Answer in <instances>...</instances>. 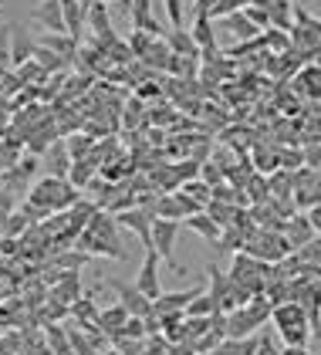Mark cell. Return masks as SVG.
I'll return each instance as SVG.
<instances>
[{
	"label": "cell",
	"instance_id": "6da1fadb",
	"mask_svg": "<svg viewBox=\"0 0 321 355\" xmlns=\"http://www.w3.org/2000/svg\"><path fill=\"white\" fill-rule=\"evenodd\" d=\"M75 247L95 254V257H115L125 261V247H122V234H119V220L108 210H98L95 217L88 220V227L78 234Z\"/></svg>",
	"mask_w": 321,
	"mask_h": 355
},
{
	"label": "cell",
	"instance_id": "7a4b0ae2",
	"mask_svg": "<svg viewBox=\"0 0 321 355\" xmlns=\"http://www.w3.org/2000/svg\"><path fill=\"white\" fill-rule=\"evenodd\" d=\"M27 200L48 214H61V210H71L81 200V190L71 183V180H61V176H41L31 190H27Z\"/></svg>",
	"mask_w": 321,
	"mask_h": 355
},
{
	"label": "cell",
	"instance_id": "3957f363",
	"mask_svg": "<svg viewBox=\"0 0 321 355\" xmlns=\"http://www.w3.org/2000/svg\"><path fill=\"white\" fill-rule=\"evenodd\" d=\"M270 322H274V328H277V335H281L284 345H308V338L315 335L311 315L304 311L301 301H284V304H277L274 315H270Z\"/></svg>",
	"mask_w": 321,
	"mask_h": 355
},
{
	"label": "cell",
	"instance_id": "277c9868",
	"mask_svg": "<svg viewBox=\"0 0 321 355\" xmlns=\"http://www.w3.org/2000/svg\"><path fill=\"white\" fill-rule=\"evenodd\" d=\"M247 254H254L257 261H264V264H277V261H284L288 254H291V247H288V237L281 234V230H254L250 234V241H247V247H243Z\"/></svg>",
	"mask_w": 321,
	"mask_h": 355
},
{
	"label": "cell",
	"instance_id": "5b68a950",
	"mask_svg": "<svg viewBox=\"0 0 321 355\" xmlns=\"http://www.w3.org/2000/svg\"><path fill=\"white\" fill-rule=\"evenodd\" d=\"M180 220H166V217H156L153 220V247L159 250V257L169 264V271L173 274H186V268L176 261V241H180Z\"/></svg>",
	"mask_w": 321,
	"mask_h": 355
},
{
	"label": "cell",
	"instance_id": "8992f818",
	"mask_svg": "<svg viewBox=\"0 0 321 355\" xmlns=\"http://www.w3.org/2000/svg\"><path fill=\"white\" fill-rule=\"evenodd\" d=\"M108 288L119 295V304L129 311V315H135V318H149L156 308H153V298L149 295H142L135 284H125V281H108Z\"/></svg>",
	"mask_w": 321,
	"mask_h": 355
},
{
	"label": "cell",
	"instance_id": "52a82bcc",
	"mask_svg": "<svg viewBox=\"0 0 321 355\" xmlns=\"http://www.w3.org/2000/svg\"><path fill=\"white\" fill-rule=\"evenodd\" d=\"M159 250L156 247H146V257H142V268L135 274V288L142 291V295H149V298L156 301L162 295V284H159Z\"/></svg>",
	"mask_w": 321,
	"mask_h": 355
},
{
	"label": "cell",
	"instance_id": "ba28073f",
	"mask_svg": "<svg viewBox=\"0 0 321 355\" xmlns=\"http://www.w3.org/2000/svg\"><path fill=\"white\" fill-rule=\"evenodd\" d=\"M115 220H119V227H125V230L139 234L142 247H153V220H156V214H153L149 207H132V210H122V214H115Z\"/></svg>",
	"mask_w": 321,
	"mask_h": 355
},
{
	"label": "cell",
	"instance_id": "9c48e42d",
	"mask_svg": "<svg viewBox=\"0 0 321 355\" xmlns=\"http://www.w3.org/2000/svg\"><path fill=\"white\" fill-rule=\"evenodd\" d=\"M41 166H44V173H48V176H61V180H68V176H71V166H75L71 153H68V142H58V139H54L51 146H48V153L41 156Z\"/></svg>",
	"mask_w": 321,
	"mask_h": 355
},
{
	"label": "cell",
	"instance_id": "30bf717a",
	"mask_svg": "<svg viewBox=\"0 0 321 355\" xmlns=\"http://www.w3.org/2000/svg\"><path fill=\"white\" fill-rule=\"evenodd\" d=\"M284 237H288L291 250H301L304 244H311L318 237V230H315V223H311L308 214H291V220L284 223Z\"/></svg>",
	"mask_w": 321,
	"mask_h": 355
},
{
	"label": "cell",
	"instance_id": "8fae6325",
	"mask_svg": "<svg viewBox=\"0 0 321 355\" xmlns=\"http://www.w3.org/2000/svg\"><path fill=\"white\" fill-rule=\"evenodd\" d=\"M34 21L51 34H68V21H64V3L61 0H41L34 10Z\"/></svg>",
	"mask_w": 321,
	"mask_h": 355
},
{
	"label": "cell",
	"instance_id": "7c38bea8",
	"mask_svg": "<svg viewBox=\"0 0 321 355\" xmlns=\"http://www.w3.org/2000/svg\"><path fill=\"white\" fill-rule=\"evenodd\" d=\"M203 291V284H193L186 291H162L159 298L153 301V308H156V315H173V311H186L189 301L196 298Z\"/></svg>",
	"mask_w": 321,
	"mask_h": 355
},
{
	"label": "cell",
	"instance_id": "4fadbf2b",
	"mask_svg": "<svg viewBox=\"0 0 321 355\" xmlns=\"http://www.w3.org/2000/svg\"><path fill=\"white\" fill-rule=\"evenodd\" d=\"M220 28L230 31L237 41H257V37L264 34V31L250 21V14H247V10H237V14H227V17H220Z\"/></svg>",
	"mask_w": 321,
	"mask_h": 355
},
{
	"label": "cell",
	"instance_id": "5bb4252c",
	"mask_svg": "<svg viewBox=\"0 0 321 355\" xmlns=\"http://www.w3.org/2000/svg\"><path fill=\"white\" fill-rule=\"evenodd\" d=\"M183 227H186V230H193V234H200L207 244H214V247L220 244V237H223V230H227V227H220V223H216L207 210H203V214H193V217H186V220H183Z\"/></svg>",
	"mask_w": 321,
	"mask_h": 355
},
{
	"label": "cell",
	"instance_id": "9a60e30c",
	"mask_svg": "<svg viewBox=\"0 0 321 355\" xmlns=\"http://www.w3.org/2000/svg\"><path fill=\"white\" fill-rule=\"evenodd\" d=\"M34 51H37V41H34L24 28H17V24H14V37H10V68L27 64V61L34 58Z\"/></svg>",
	"mask_w": 321,
	"mask_h": 355
},
{
	"label": "cell",
	"instance_id": "2e32d148",
	"mask_svg": "<svg viewBox=\"0 0 321 355\" xmlns=\"http://www.w3.org/2000/svg\"><path fill=\"white\" fill-rule=\"evenodd\" d=\"M166 41H169L173 55L200 58V44L193 41V31H186V28H169V31H166Z\"/></svg>",
	"mask_w": 321,
	"mask_h": 355
},
{
	"label": "cell",
	"instance_id": "e0dca14e",
	"mask_svg": "<svg viewBox=\"0 0 321 355\" xmlns=\"http://www.w3.org/2000/svg\"><path fill=\"white\" fill-rule=\"evenodd\" d=\"M193 41L200 44V51H216L214 17H210V10H200V14H196V24H193Z\"/></svg>",
	"mask_w": 321,
	"mask_h": 355
},
{
	"label": "cell",
	"instance_id": "ac0fdd59",
	"mask_svg": "<svg viewBox=\"0 0 321 355\" xmlns=\"http://www.w3.org/2000/svg\"><path fill=\"white\" fill-rule=\"evenodd\" d=\"M44 342L54 355H71V335H68V325H58V322H48L44 325Z\"/></svg>",
	"mask_w": 321,
	"mask_h": 355
},
{
	"label": "cell",
	"instance_id": "d6986e66",
	"mask_svg": "<svg viewBox=\"0 0 321 355\" xmlns=\"http://www.w3.org/2000/svg\"><path fill=\"white\" fill-rule=\"evenodd\" d=\"M261 44H264V51H270V55H288L295 48L291 31H284V28H268L261 34Z\"/></svg>",
	"mask_w": 321,
	"mask_h": 355
},
{
	"label": "cell",
	"instance_id": "ffe728a7",
	"mask_svg": "<svg viewBox=\"0 0 321 355\" xmlns=\"http://www.w3.org/2000/svg\"><path fill=\"white\" fill-rule=\"evenodd\" d=\"M129 318H132V315H129V311H125L122 304H115V308H105V311H98V328H102L108 338H112L115 331H122V328H125V322H129Z\"/></svg>",
	"mask_w": 321,
	"mask_h": 355
},
{
	"label": "cell",
	"instance_id": "44dd1931",
	"mask_svg": "<svg viewBox=\"0 0 321 355\" xmlns=\"http://www.w3.org/2000/svg\"><path fill=\"white\" fill-rule=\"evenodd\" d=\"M95 169H98V163H95V156H88V159H75V166H71V183L78 187V190H85V187H92V180H95Z\"/></svg>",
	"mask_w": 321,
	"mask_h": 355
},
{
	"label": "cell",
	"instance_id": "7402d4cb",
	"mask_svg": "<svg viewBox=\"0 0 321 355\" xmlns=\"http://www.w3.org/2000/svg\"><path fill=\"white\" fill-rule=\"evenodd\" d=\"M216 311H220V304H216V298L210 295V291H200L186 308L189 318H210V315H216Z\"/></svg>",
	"mask_w": 321,
	"mask_h": 355
},
{
	"label": "cell",
	"instance_id": "603a6c76",
	"mask_svg": "<svg viewBox=\"0 0 321 355\" xmlns=\"http://www.w3.org/2000/svg\"><path fill=\"white\" fill-rule=\"evenodd\" d=\"M34 61H37V64H41V68L48 71V75H61V71L68 68V61H64L61 55H54L51 48H44L41 41H37V51H34Z\"/></svg>",
	"mask_w": 321,
	"mask_h": 355
},
{
	"label": "cell",
	"instance_id": "cb8c5ba5",
	"mask_svg": "<svg viewBox=\"0 0 321 355\" xmlns=\"http://www.w3.org/2000/svg\"><path fill=\"white\" fill-rule=\"evenodd\" d=\"M92 257L95 254H88V250H75V254H58L54 257V268H61V271H81V268H88L92 264Z\"/></svg>",
	"mask_w": 321,
	"mask_h": 355
},
{
	"label": "cell",
	"instance_id": "d4e9b609",
	"mask_svg": "<svg viewBox=\"0 0 321 355\" xmlns=\"http://www.w3.org/2000/svg\"><path fill=\"white\" fill-rule=\"evenodd\" d=\"M64 142H68L71 159H88V153L95 149V136H88V132H75V136H68Z\"/></svg>",
	"mask_w": 321,
	"mask_h": 355
},
{
	"label": "cell",
	"instance_id": "484cf974",
	"mask_svg": "<svg viewBox=\"0 0 321 355\" xmlns=\"http://www.w3.org/2000/svg\"><path fill=\"white\" fill-rule=\"evenodd\" d=\"M27 227H31V217H27L24 210H21V214H7V217L0 220V234H3V237H21Z\"/></svg>",
	"mask_w": 321,
	"mask_h": 355
},
{
	"label": "cell",
	"instance_id": "4316f807",
	"mask_svg": "<svg viewBox=\"0 0 321 355\" xmlns=\"http://www.w3.org/2000/svg\"><path fill=\"white\" fill-rule=\"evenodd\" d=\"M297 257L308 264V268H315V271H321V234L311 241V244H304L301 250H295Z\"/></svg>",
	"mask_w": 321,
	"mask_h": 355
},
{
	"label": "cell",
	"instance_id": "83f0119b",
	"mask_svg": "<svg viewBox=\"0 0 321 355\" xmlns=\"http://www.w3.org/2000/svg\"><path fill=\"white\" fill-rule=\"evenodd\" d=\"M254 0H220L214 10H210V17L214 21H220V17H227V14H237V10H247Z\"/></svg>",
	"mask_w": 321,
	"mask_h": 355
},
{
	"label": "cell",
	"instance_id": "f1b7e54d",
	"mask_svg": "<svg viewBox=\"0 0 321 355\" xmlns=\"http://www.w3.org/2000/svg\"><path fill=\"white\" fill-rule=\"evenodd\" d=\"M10 37H14V24H0V64L10 68Z\"/></svg>",
	"mask_w": 321,
	"mask_h": 355
},
{
	"label": "cell",
	"instance_id": "f546056e",
	"mask_svg": "<svg viewBox=\"0 0 321 355\" xmlns=\"http://www.w3.org/2000/svg\"><path fill=\"white\" fill-rule=\"evenodd\" d=\"M223 176H227V169H223L220 163H203V169H200V180H207L210 187H220Z\"/></svg>",
	"mask_w": 321,
	"mask_h": 355
},
{
	"label": "cell",
	"instance_id": "4dcf8cb0",
	"mask_svg": "<svg viewBox=\"0 0 321 355\" xmlns=\"http://www.w3.org/2000/svg\"><path fill=\"white\" fill-rule=\"evenodd\" d=\"M247 14H250V21L257 24L261 31H268L270 28V14H268V7H261V3H250L247 7Z\"/></svg>",
	"mask_w": 321,
	"mask_h": 355
},
{
	"label": "cell",
	"instance_id": "1f68e13d",
	"mask_svg": "<svg viewBox=\"0 0 321 355\" xmlns=\"http://www.w3.org/2000/svg\"><path fill=\"white\" fill-rule=\"evenodd\" d=\"M166 10H169V24L183 28V3L180 0H166Z\"/></svg>",
	"mask_w": 321,
	"mask_h": 355
},
{
	"label": "cell",
	"instance_id": "d6a6232c",
	"mask_svg": "<svg viewBox=\"0 0 321 355\" xmlns=\"http://www.w3.org/2000/svg\"><path fill=\"white\" fill-rule=\"evenodd\" d=\"M10 207H14V196H10V193H7L3 187H0V220H3L7 214H10Z\"/></svg>",
	"mask_w": 321,
	"mask_h": 355
},
{
	"label": "cell",
	"instance_id": "836d02e7",
	"mask_svg": "<svg viewBox=\"0 0 321 355\" xmlns=\"http://www.w3.org/2000/svg\"><path fill=\"white\" fill-rule=\"evenodd\" d=\"M284 355H318V352H311L308 345H284Z\"/></svg>",
	"mask_w": 321,
	"mask_h": 355
},
{
	"label": "cell",
	"instance_id": "e575fe53",
	"mask_svg": "<svg viewBox=\"0 0 321 355\" xmlns=\"http://www.w3.org/2000/svg\"><path fill=\"white\" fill-rule=\"evenodd\" d=\"M308 217H311V223H315V230L321 234V203H315V207L308 210Z\"/></svg>",
	"mask_w": 321,
	"mask_h": 355
},
{
	"label": "cell",
	"instance_id": "d590c367",
	"mask_svg": "<svg viewBox=\"0 0 321 355\" xmlns=\"http://www.w3.org/2000/svg\"><path fill=\"white\" fill-rule=\"evenodd\" d=\"M0 7H3V0H0Z\"/></svg>",
	"mask_w": 321,
	"mask_h": 355
},
{
	"label": "cell",
	"instance_id": "8d00e7d4",
	"mask_svg": "<svg viewBox=\"0 0 321 355\" xmlns=\"http://www.w3.org/2000/svg\"><path fill=\"white\" fill-rule=\"evenodd\" d=\"M102 3H108V0H102Z\"/></svg>",
	"mask_w": 321,
	"mask_h": 355
}]
</instances>
